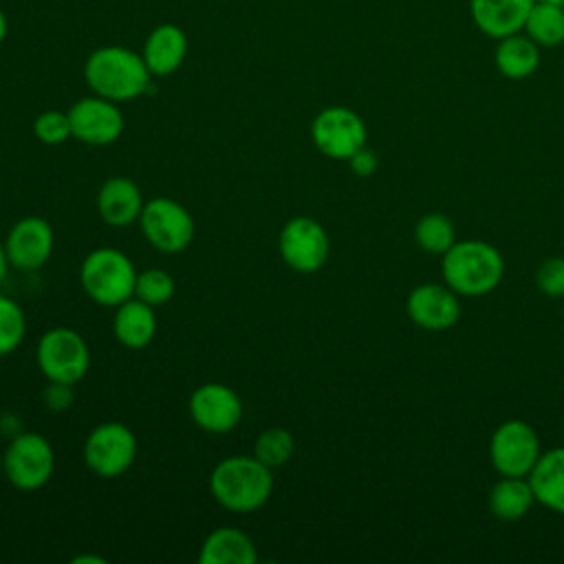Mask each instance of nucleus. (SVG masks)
Wrapping results in <instances>:
<instances>
[{"label": "nucleus", "instance_id": "1", "mask_svg": "<svg viewBox=\"0 0 564 564\" xmlns=\"http://www.w3.org/2000/svg\"><path fill=\"white\" fill-rule=\"evenodd\" d=\"M84 79L95 95L121 104L141 97L150 88L152 73L141 53L128 46L106 44L86 57Z\"/></svg>", "mask_w": 564, "mask_h": 564}, {"label": "nucleus", "instance_id": "2", "mask_svg": "<svg viewBox=\"0 0 564 564\" xmlns=\"http://www.w3.org/2000/svg\"><path fill=\"white\" fill-rule=\"evenodd\" d=\"M273 469L251 456H227L209 474L214 500L231 513H251L273 494Z\"/></svg>", "mask_w": 564, "mask_h": 564}, {"label": "nucleus", "instance_id": "3", "mask_svg": "<svg viewBox=\"0 0 564 564\" xmlns=\"http://www.w3.org/2000/svg\"><path fill=\"white\" fill-rule=\"evenodd\" d=\"M443 282L465 297H480L498 289L505 275V258L487 240H456L441 262Z\"/></svg>", "mask_w": 564, "mask_h": 564}, {"label": "nucleus", "instance_id": "4", "mask_svg": "<svg viewBox=\"0 0 564 564\" xmlns=\"http://www.w3.org/2000/svg\"><path fill=\"white\" fill-rule=\"evenodd\" d=\"M137 269L132 260L115 247H97L79 264L84 293L99 306L117 308L134 295Z\"/></svg>", "mask_w": 564, "mask_h": 564}, {"label": "nucleus", "instance_id": "5", "mask_svg": "<svg viewBox=\"0 0 564 564\" xmlns=\"http://www.w3.org/2000/svg\"><path fill=\"white\" fill-rule=\"evenodd\" d=\"M35 361L48 381L77 383L90 368V348L82 333L68 326L48 328L35 346Z\"/></svg>", "mask_w": 564, "mask_h": 564}, {"label": "nucleus", "instance_id": "6", "mask_svg": "<svg viewBox=\"0 0 564 564\" xmlns=\"http://www.w3.org/2000/svg\"><path fill=\"white\" fill-rule=\"evenodd\" d=\"M4 478L20 491L44 487L55 471V452L48 438L40 432H20L9 438L2 452Z\"/></svg>", "mask_w": 564, "mask_h": 564}, {"label": "nucleus", "instance_id": "7", "mask_svg": "<svg viewBox=\"0 0 564 564\" xmlns=\"http://www.w3.org/2000/svg\"><path fill=\"white\" fill-rule=\"evenodd\" d=\"M143 238L161 253H181L194 240L196 223L185 205L174 198H150L139 216Z\"/></svg>", "mask_w": 564, "mask_h": 564}, {"label": "nucleus", "instance_id": "8", "mask_svg": "<svg viewBox=\"0 0 564 564\" xmlns=\"http://www.w3.org/2000/svg\"><path fill=\"white\" fill-rule=\"evenodd\" d=\"M82 454L95 476L110 480L132 467L137 458V436L121 421H104L88 432Z\"/></svg>", "mask_w": 564, "mask_h": 564}, {"label": "nucleus", "instance_id": "9", "mask_svg": "<svg viewBox=\"0 0 564 564\" xmlns=\"http://www.w3.org/2000/svg\"><path fill=\"white\" fill-rule=\"evenodd\" d=\"M311 141L328 159L348 161L368 141L364 119L348 106H326L311 121Z\"/></svg>", "mask_w": 564, "mask_h": 564}, {"label": "nucleus", "instance_id": "10", "mask_svg": "<svg viewBox=\"0 0 564 564\" xmlns=\"http://www.w3.org/2000/svg\"><path fill=\"white\" fill-rule=\"evenodd\" d=\"M540 454L538 432L522 419L502 421L489 438V463L500 476H529Z\"/></svg>", "mask_w": 564, "mask_h": 564}, {"label": "nucleus", "instance_id": "11", "mask_svg": "<svg viewBox=\"0 0 564 564\" xmlns=\"http://www.w3.org/2000/svg\"><path fill=\"white\" fill-rule=\"evenodd\" d=\"M282 262L297 273L319 271L330 253V238L324 225L311 216H295L284 223L278 238Z\"/></svg>", "mask_w": 564, "mask_h": 564}, {"label": "nucleus", "instance_id": "12", "mask_svg": "<svg viewBox=\"0 0 564 564\" xmlns=\"http://www.w3.org/2000/svg\"><path fill=\"white\" fill-rule=\"evenodd\" d=\"M189 416L203 432L227 434L242 419V399L220 381H207L189 394Z\"/></svg>", "mask_w": 564, "mask_h": 564}, {"label": "nucleus", "instance_id": "13", "mask_svg": "<svg viewBox=\"0 0 564 564\" xmlns=\"http://www.w3.org/2000/svg\"><path fill=\"white\" fill-rule=\"evenodd\" d=\"M73 137L86 145H110L123 132V115L117 101L99 95L82 97L68 108Z\"/></svg>", "mask_w": 564, "mask_h": 564}, {"label": "nucleus", "instance_id": "14", "mask_svg": "<svg viewBox=\"0 0 564 564\" xmlns=\"http://www.w3.org/2000/svg\"><path fill=\"white\" fill-rule=\"evenodd\" d=\"M55 247V234L48 220L40 216L20 218L4 238L9 264L20 271L42 269Z\"/></svg>", "mask_w": 564, "mask_h": 564}, {"label": "nucleus", "instance_id": "15", "mask_svg": "<svg viewBox=\"0 0 564 564\" xmlns=\"http://www.w3.org/2000/svg\"><path fill=\"white\" fill-rule=\"evenodd\" d=\"M460 295L447 284L423 282L408 293L405 313L423 330H447L460 317Z\"/></svg>", "mask_w": 564, "mask_h": 564}, {"label": "nucleus", "instance_id": "16", "mask_svg": "<svg viewBox=\"0 0 564 564\" xmlns=\"http://www.w3.org/2000/svg\"><path fill=\"white\" fill-rule=\"evenodd\" d=\"M535 0H469L474 26L489 40H500L524 29L527 15Z\"/></svg>", "mask_w": 564, "mask_h": 564}, {"label": "nucleus", "instance_id": "17", "mask_svg": "<svg viewBox=\"0 0 564 564\" xmlns=\"http://www.w3.org/2000/svg\"><path fill=\"white\" fill-rule=\"evenodd\" d=\"M97 212L110 227H128L139 220L145 205L139 185L128 176H110L97 192Z\"/></svg>", "mask_w": 564, "mask_h": 564}, {"label": "nucleus", "instance_id": "18", "mask_svg": "<svg viewBox=\"0 0 564 564\" xmlns=\"http://www.w3.org/2000/svg\"><path fill=\"white\" fill-rule=\"evenodd\" d=\"M187 55V35L172 22L156 24L141 48V57L152 77H167L176 73Z\"/></svg>", "mask_w": 564, "mask_h": 564}, {"label": "nucleus", "instance_id": "19", "mask_svg": "<svg viewBox=\"0 0 564 564\" xmlns=\"http://www.w3.org/2000/svg\"><path fill=\"white\" fill-rule=\"evenodd\" d=\"M540 59H542V48L524 31L496 40L494 64L505 79H511V82L529 79L538 70Z\"/></svg>", "mask_w": 564, "mask_h": 564}, {"label": "nucleus", "instance_id": "20", "mask_svg": "<svg viewBox=\"0 0 564 564\" xmlns=\"http://www.w3.org/2000/svg\"><path fill=\"white\" fill-rule=\"evenodd\" d=\"M112 333L117 341L126 348H132V350L145 348L156 335L154 306L141 302L134 295L121 302L112 317Z\"/></svg>", "mask_w": 564, "mask_h": 564}, {"label": "nucleus", "instance_id": "21", "mask_svg": "<svg viewBox=\"0 0 564 564\" xmlns=\"http://www.w3.org/2000/svg\"><path fill=\"white\" fill-rule=\"evenodd\" d=\"M527 478L531 482L535 502L564 516V447L542 452Z\"/></svg>", "mask_w": 564, "mask_h": 564}, {"label": "nucleus", "instance_id": "22", "mask_svg": "<svg viewBox=\"0 0 564 564\" xmlns=\"http://www.w3.org/2000/svg\"><path fill=\"white\" fill-rule=\"evenodd\" d=\"M258 560L256 542L240 529H214L200 544V564H253Z\"/></svg>", "mask_w": 564, "mask_h": 564}, {"label": "nucleus", "instance_id": "23", "mask_svg": "<svg viewBox=\"0 0 564 564\" xmlns=\"http://www.w3.org/2000/svg\"><path fill=\"white\" fill-rule=\"evenodd\" d=\"M535 502L531 482L527 476H500L498 482L487 494L489 511L505 522H516L524 518Z\"/></svg>", "mask_w": 564, "mask_h": 564}, {"label": "nucleus", "instance_id": "24", "mask_svg": "<svg viewBox=\"0 0 564 564\" xmlns=\"http://www.w3.org/2000/svg\"><path fill=\"white\" fill-rule=\"evenodd\" d=\"M540 48H555L564 44V4L549 0H535L531 7L524 29Z\"/></svg>", "mask_w": 564, "mask_h": 564}, {"label": "nucleus", "instance_id": "25", "mask_svg": "<svg viewBox=\"0 0 564 564\" xmlns=\"http://www.w3.org/2000/svg\"><path fill=\"white\" fill-rule=\"evenodd\" d=\"M414 240L423 251L443 256L456 242L454 223L441 212H430L414 225Z\"/></svg>", "mask_w": 564, "mask_h": 564}, {"label": "nucleus", "instance_id": "26", "mask_svg": "<svg viewBox=\"0 0 564 564\" xmlns=\"http://www.w3.org/2000/svg\"><path fill=\"white\" fill-rule=\"evenodd\" d=\"M293 452H295V438L286 427H280V425L262 430L253 443V456L271 469L289 463Z\"/></svg>", "mask_w": 564, "mask_h": 564}, {"label": "nucleus", "instance_id": "27", "mask_svg": "<svg viewBox=\"0 0 564 564\" xmlns=\"http://www.w3.org/2000/svg\"><path fill=\"white\" fill-rule=\"evenodd\" d=\"M176 282L165 269H143L137 273L134 297L150 306H163L174 297Z\"/></svg>", "mask_w": 564, "mask_h": 564}, {"label": "nucleus", "instance_id": "28", "mask_svg": "<svg viewBox=\"0 0 564 564\" xmlns=\"http://www.w3.org/2000/svg\"><path fill=\"white\" fill-rule=\"evenodd\" d=\"M26 335V315L22 306L7 297L0 295V357L11 355L24 339Z\"/></svg>", "mask_w": 564, "mask_h": 564}, {"label": "nucleus", "instance_id": "29", "mask_svg": "<svg viewBox=\"0 0 564 564\" xmlns=\"http://www.w3.org/2000/svg\"><path fill=\"white\" fill-rule=\"evenodd\" d=\"M33 134L44 145H59L66 139H70L73 130H70L68 110L62 112L57 108H51V110L40 112L33 121Z\"/></svg>", "mask_w": 564, "mask_h": 564}, {"label": "nucleus", "instance_id": "30", "mask_svg": "<svg viewBox=\"0 0 564 564\" xmlns=\"http://www.w3.org/2000/svg\"><path fill=\"white\" fill-rule=\"evenodd\" d=\"M535 286L542 295L564 297V256L546 258L535 271Z\"/></svg>", "mask_w": 564, "mask_h": 564}, {"label": "nucleus", "instance_id": "31", "mask_svg": "<svg viewBox=\"0 0 564 564\" xmlns=\"http://www.w3.org/2000/svg\"><path fill=\"white\" fill-rule=\"evenodd\" d=\"M42 403L51 412H66L75 403V388L73 383L64 381H48L46 388L42 390Z\"/></svg>", "mask_w": 564, "mask_h": 564}, {"label": "nucleus", "instance_id": "32", "mask_svg": "<svg viewBox=\"0 0 564 564\" xmlns=\"http://www.w3.org/2000/svg\"><path fill=\"white\" fill-rule=\"evenodd\" d=\"M348 165H350V170H352L355 176L366 178V176H372V174L377 172L379 159H377V154H375L368 145H364V148H359V150L348 159Z\"/></svg>", "mask_w": 564, "mask_h": 564}, {"label": "nucleus", "instance_id": "33", "mask_svg": "<svg viewBox=\"0 0 564 564\" xmlns=\"http://www.w3.org/2000/svg\"><path fill=\"white\" fill-rule=\"evenodd\" d=\"M7 269H9V256H7L4 242H0V282H2L4 275H7Z\"/></svg>", "mask_w": 564, "mask_h": 564}, {"label": "nucleus", "instance_id": "34", "mask_svg": "<svg viewBox=\"0 0 564 564\" xmlns=\"http://www.w3.org/2000/svg\"><path fill=\"white\" fill-rule=\"evenodd\" d=\"M84 562H93V564H104L106 560L99 555H77L73 557V564H84Z\"/></svg>", "mask_w": 564, "mask_h": 564}, {"label": "nucleus", "instance_id": "35", "mask_svg": "<svg viewBox=\"0 0 564 564\" xmlns=\"http://www.w3.org/2000/svg\"><path fill=\"white\" fill-rule=\"evenodd\" d=\"M7 33H9V22H7L4 11L0 9V44L7 40Z\"/></svg>", "mask_w": 564, "mask_h": 564}, {"label": "nucleus", "instance_id": "36", "mask_svg": "<svg viewBox=\"0 0 564 564\" xmlns=\"http://www.w3.org/2000/svg\"><path fill=\"white\" fill-rule=\"evenodd\" d=\"M4 476V465H2V456H0V478Z\"/></svg>", "mask_w": 564, "mask_h": 564}, {"label": "nucleus", "instance_id": "37", "mask_svg": "<svg viewBox=\"0 0 564 564\" xmlns=\"http://www.w3.org/2000/svg\"><path fill=\"white\" fill-rule=\"evenodd\" d=\"M549 2H555V4H564V0H549Z\"/></svg>", "mask_w": 564, "mask_h": 564}]
</instances>
